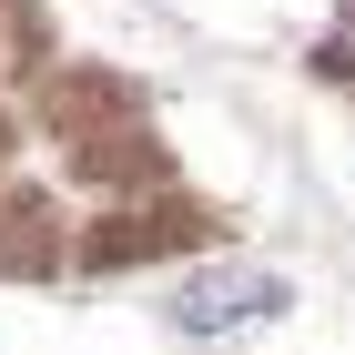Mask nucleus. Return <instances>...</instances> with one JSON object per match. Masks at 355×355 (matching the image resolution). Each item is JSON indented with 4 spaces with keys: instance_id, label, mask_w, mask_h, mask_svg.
<instances>
[{
    "instance_id": "nucleus-1",
    "label": "nucleus",
    "mask_w": 355,
    "mask_h": 355,
    "mask_svg": "<svg viewBox=\"0 0 355 355\" xmlns=\"http://www.w3.org/2000/svg\"><path fill=\"white\" fill-rule=\"evenodd\" d=\"M264 315H284V284L254 274V264H214V274H193V284H173V325L183 335H244Z\"/></svg>"
}]
</instances>
